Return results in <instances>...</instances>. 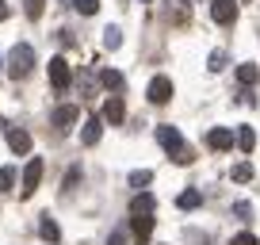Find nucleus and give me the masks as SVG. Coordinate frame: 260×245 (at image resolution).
Instances as JSON below:
<instances>
[{
	"mask_svg": "<svg viewBox=\"0 0 260 245\" xmlns=\"http://www.w3.org/2000/svg\"><path fill=\"white\" fill-rule=\"evenodd\" d=\"M157 142L165 146V154H169L176 165H191V161H195L191 146L184 142V134H180L176 127H157Z\"/></svg>",
	"mask_w": 260,
	"mask_h": 245,
	"instance_id": "obj_1",
	"label": "nucleus"
},
{
	"mask_svg": "<svg viewBox=\"0 0 260 245\" xmlns=\"http://www.w3.org/2000/svg\"><path fill=\"white\" fill-rule=\"evenodd\" d=\"M35 69V46H27V42H16L8 54V77H16V81H23V77H31Z\"/></svg>",
	"mask_w": 260,
	"mask_h": 245,
	"instance_id": "obj_2",
	"label": "nucleus"
},
{
	"mask_svg": "<svg viewBox=\"0 0 260 245\" xmlns=\"http://www.w3.org/2000/svg\"><path fill=\"white\" fill-rule=\"evenodd\" d=\"M46 73H50V84H54L57 92H65V88H69V84H73V69H69V62H65L61 54H57L54 62H50V66H46Z\"/></svg>",
	"mask_w": 260,
	"mask_h": 245,
	"instance_id": "obj_3",
	"label": "nucleus"
},
{
	"mask_svg": "<svg viewBox=\"0 0 260 245\" xmlns=\"http://www.w3.org/2000/svg\"><path fill=\"white\" fill-rule=\"evenodd\" d=\"M146 96H149V104H157V107L169 104V100H172V81H169V77H153Z\"/></svg>",
	"mask_w": 260,
	"mask_h": 245,
	"instance_id": "obj_4",
	"label": "nucleus"
},
{
	"mask_svg": "<svg viewBox=\"0 0 260 245\" xmlns=\"http://www.w3.org/2000/svg\"><path fill=\"white\" fill-rule=\"evenodd\" d=\"M100 119L111 122V127H119V122L126 119V104H122V96H107V104H104V111H100Z\"/></svg>",
	"mask_w": 260,
	"mask_h": 245,
	"instance_id": "obj_5",
	"label": "nucleus"
},
{
	"mask_svg": "<svg viewBox=\"0 0 260 245\" xmlns=\"http://www.w3.org/2000/svg\"><path fill=\"white\" fill-rule=\"evenodd\" d=\"M211 16H214V23L230 27L237 19V4H234V0H211Z\"/></svg>",
	"mask_w": 260,
	"mask_h": 245,
	"instance_id": "obj_6",
	"label": "nucleus"
},
{
	"mask_svg": "<svg viewBox=\"0 0 260 245\" xmlns=\"http://www.w3.org/2000/svg\"><path fill=\"white\" fill-rule=\"evenodd\" d=\"M8 149H12L16 157L31 154V134H27L23 127H8Z\"/></svg>",
	"mask_w": 260,
	"mask_h": 245,
	"instance_id": "obj_7",
	"label": "nucleus"
},
{
	"mask_svg": "<svg viewBox=\"0 0 260 245\" xmlns=\"http://www.w3.org/2000/svg\"><path fill=\"white\" fill-rule=\"evenodd\" d=\"M130 234H134V241H149V234H153V215H130Z\"/></svg>",
	"mask_w": 260,
	"mask_h": 245,
	"instance_id": "obj_8",
	"label": "nucleus"
},
{
	"mask_svg": "<svg viewBox=\"0 0 260 245\" xmlns=\"http://www.w3.org/2000/svg\"><path fill=\"white\" fill-rule=\"evenodd\" d=\"M39 180H42V157H31L27 169H23V196H31L39 188Z\"/></svg>",
	"mask_w": 260,
	"mask_h": 245,
	"instance_id": "obj_9",
	"label": "nucleus"
},
{
	"mask_svg": "<svg viewBox=\"0 0 260 245\" xmlns=\"http://www.w3.org/2000/svg\"><path fill=\"white\" fill-rule=\"evenodd\" d=\"M100 134H104V119H100V115H88L84 127H81V142H84V146H96Z\"/></svg>",
	"mask_w": 260,
	"mask_h": 245,
	"instance_id": "obj_10",
	"label": "nucleus"
},
{
	"mask_svg": "<svg viewBox=\"0 0 260 245\" xmlns=\"http://www.w3.org/2000/svg\"><path fill=\"white\" fill-rule=\"evenodd\" d=\"M50 119H54V127H57V131H69V127L77 122V107H73V104H57Z\"/></svg>",
	"mask_w": 260,
	"mask_h": 245,
	"instance_id": "obj_11",
	"label": "nucleus"
},
{
	"mask_svg": "<svg viewBox=\"0 0 260 245\" xmlns=\"http://www.w3.org/2000/svg\"><path fill=\"white\" fill-rule=\"evenodd\" d=\"M157 211V199L149 192H138V196L130 199V215H153Z\"/></svg>",
	"mask_w": 260,
	"mask_h": 245,
	"instance_id": "obj_12",
	"label": "nucleus"
},
{
	"mask_svg": "<svg viewBox=\"0 0 260 245\" xmlns=\"http://www.w3.org/2000/svg\"><path fill=\"white\" fill-rule=\"evenodd\" d=\"M207 146H211V149H230V146H234V131H226V127H214V131L207 134Z\"/></svg>",
	"mask_w": 260,
	"mask_h": 245,
	"instance_id": "obj_13",
	"label": "nucleus"
},
{
	"mask_svg": "<svg viewBox=\"0 0 260 245\" xmlns=\"http://www.w3.org/2000/svg\"><path fill=\"white\" fill-rule=\"evenodd\" d=\"M39 237H42V241H50V245L61 241V230H57V222L50 219V215H42V219H39Z\"/></svg>",
	"mask_w": 260,
	"mask_h": 245,
	"instance_id": "obj_14",
	"label": "nucleus"
},
{
	"mask_svg": "<svg viewBox=\"0 0 260 245\" xmlns=\"http://www.w3.org/2000/svg\"><path fill=\"white\" fill-rule=\"evenodd\" d=\"M77 88H81V96H92V88H96V66H84V69H81Z\"/></svg>",
	"mask_w": 260,
	"mask_h": 245,
	"instance_id": "obj_15",
	"label": "nucleus"
},
{
	"mask_svg": "<svg viewBox=\"0 0 260 245\" xmlns=\"http://www.w3.org/2000/svg\"><path fill=\"white\" fill-rule=\"evenodd\" d=\"M237 81H241L245 88H252V84L260 81V69L252 66V62H245V66H237Z\"/></svg>",
	"mask_w": 260,
	"mask_h": 245,
	"instance_id": "obj_16",
	"label": "nucleus"
},
{
	"mask_svg": "<svg viewBox=\"0 0 260 245\" xmlns=\"http://www.w3.org/2000/svg\"><path fill=\"white\" fill-rule=\"evenodd\" d=\"M100 84H104L107 92H119L122 88V73L119 69H100Z\"/></svg>",
	"mask_w": 260,
	"mask_h": 245,
	"instance_id": "obj_17",
	"label": "nucleus"
},
{
	"mask_svg": "<svg viewBox=\"0 0 260 245\" xmlns=\"http://www.w3.org/2000/svg\"><path fill=\"white\" fill-rule=\"evenodd\" d=\"M199 203H203V196H199V192H180V196H176V207H180V211H195Z\"/></svg>",
	"mask_w": 260,
	"mask_h": 245,
	"instance_id": "obj_18",
	"label": "nucleus"
},
{
	"mask_svg": "<svg viewBox=\"0 0 260 245\" xmlns=\"http://www.w3.org/2000/svg\"><path fill=\"white\" fill-rule=\"evenodd\" d=\"M126 184H130V188H146V184H153V172H149V169H134L126 176Z\"/></svg>",
	"mask_w": 260,
	"mask_h": 245,
	"instance_id": "obj_19",
	"label": "nucleus"
},
{
	"mask_svg": "<svg viewBox=\"0 0 260 245\" xmlns=\"http://www.w3.org/2000/svg\"><path fill=\"white\" fill-rule=\"evenodd\" d=\"M237 146H241L245 154H252V146H256V131H252V127H241V131H237Z\"/></svg>",
	"mask_w": 260,
	"mask_h": 245,
	"instance_id": "obj_20",
	"label": "nucleus"
},
{
	"mask_svg": "<svg viewBox=\"0 0 260 245\" xmlns=\"http://www.w3.org/2000/svg\"><path fill=\"white\" fill-rule=\"evenodd\" d=\"M230 176H234L237 184H249V180H252V165H249V161H237V165H234V172H230Z\"/></svg>",
	"mask_w": 260,
	"mask_h": 245,
	"instance_id": "obj_21",
	"label": "nucleus"
},
{
	"mask_svg": "<svg viewBox=\"0 0 260 245\" xmlns=\"http://www.w3.org/2000/svg\"><path fill=\"white\" fill-rule=\"evenodd\" d=\"M12 188H16V169L4 165V169H0V192H12Z\"/></svg>",
	"mask_w": 260,
	"mask_h": 245,
	"instance_id": "obj_22",
	"label": "nucleus"
},
{
	"mask_svg": "<svg viewBox=\"0 0 260 245\" xmlns=\"http://www.w3.org/2000/svg\"><path fill=\"white\" fill-rule=\"evenodd\" d=\"M104 46L107 50H119L122 46V31H119V27H107V31H104Z\"/></svg>",
	"mask_w": 260,
	"mask_h": 245,
	"instance_id": "obj_23",
	"label": "nucleus"
},
{
	"mask_svg": "<svg viewBox=\"0 0 260 245\" xmlns=\"http://www.w3.org/2000/svg\"><path fill=\"white\" fill-rule=\"evenodd\" d=\"M23 12H27V19H39L46 12V0H23Z\"/></svg>",
	"mask_w": 260,
	"mask_h": 245,
	"instance_id": "obj_24",
	"label": "nucleus"
},
{
	"mask_svg": "<svg viewBox=\"0 0 260 245\" xmlns=\"http://www.w3.org/2000/svg\"><path fill=\"white\" fill-rule=\"evenodd\" d=\"M73 8L81 12V16H96V12H100V0H73Z\"/></svg>",
	"mask_w": 260,
	"mask_h": 245,
	"instance_id": "obj_25",
	"label": "nucleus"
},
{
	"mask_svg": "<svg viewBox=\"0 0 260 245\" xmlns=\"http://www.w3.org/2000/svg\"><path fill=\"white\" fill-rule=\"evenodd\" d=\"M230 245H260V241H256V234H249V230H245V234H234V237H230Z\"/></svg>",
	"mask_w": 260,
	"mask_h": 245,
	"instance_id": "obj_26",
	"label": "nucleus"
},
{
	"mask_svg": "<svg viewBox=\"0 0 260 245\" xmlns=\"http://www.w3.org/2000/svg\"><path fill=\"white\" fill-rule=\"evenodd\" d=\"M207 69H211V73L226 69V54H222V50H214V54H211V66H207Z\"/></svg>",
	"mask_w": 260,
	"mask_h": 245,
	"instance_id": "obj_27",
	"label": "nucleus"
},
{
	"mask_svg": "<svg viewBox=\"0 0 260 245\" xmlns=\"http://www.w3.org/2000/svg\"><path fill=\"white\" fill-rule=\"evenodd\" d=\"M234 215H237V219H249V215H252V207L245 203V199H237V203H234Z\"/></svg>",
	"mask_w": 260,
	"mask_h": 245,
	"instance_id": "obj_28",
	"label": "nucleus"
},
{
	"mask_svg": "<svg viewBox=\"0 0 260 245\" xmlns=\"http://www.w3.org/2000/svg\"><path fill=\"white\" fill-rule=\"evenodd\" d=\"M107 245H126V230H111V237H107Z\"/></svg>",
	"mask_w": 260,
	"mask_h": 245,
	"instance_id": "obj_29",
	"label": "nucleus"
},
{
	"mask_svg": "<svg viewBox=\"0 0 260 245\" xmlns=\"http://www.w3.org/2000/svg\"><path fill=\"white\" fill-rule=\"evenodd\" d=\"M77 180H81V169H69V176H65V188H73Z\"/></svg>",
	"mask_w": 260,
	"mask_h": 245,
	"instance_id": "obj_30",
	"label": "nucleus"
},
{
	"mask_svg": "<svg viewBox=\"0 0 260 245\" xmlns=\"http://www.w3.org/2000/svg\"><path fill=\"white\" fill-rule=\"evenodd\" d=\"M4 19H8V4H4V0H0V23H4Z\"/></svg>",
	"mask_w": 260,
	"mask_h": 245,
	"instance_id": "obj_31",
	"label": "nucleus"
}]
</instances>
